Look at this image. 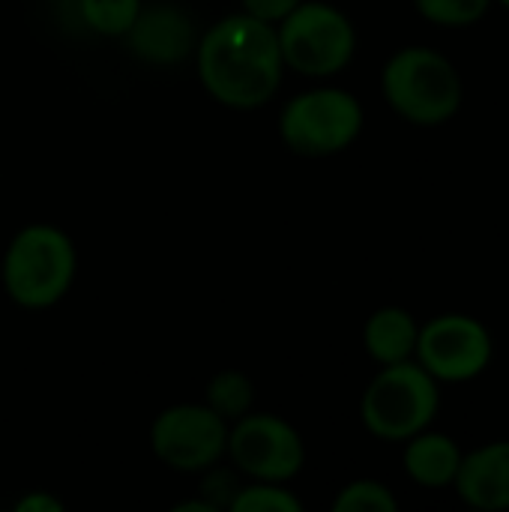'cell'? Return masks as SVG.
Listing matches in <instances>:
<instances>
[{
  "label": "cell",
  "instance_id": "30bf717a",
  "mask_svg": "<svg viewBox=\"0 0 509 512\" xmlns=\"http://www.w3.org/2000/svg\"><path fill=\"white\" fill-rule=\"evenodd\" d=\"M198 36H201L198 21L186 6L171 0H153L141 6L123 42L138 63L171 69L192 60Z\"/></svg>",
  "mask_w": 509,
  "mask_h": 512
},
{
  "label": "cell",
  "instance_id": "52a82bcc",
  "mask_svg": "<svg viewBox=\"0 0 509 512\" xmlns=\"http://www.w3.org/2000/svg\"><path fill=\"white\" fill-rule=\"evenodd\" d=\"M225 462H231L243 480L294 483L306 468V441L285 417L249 411L228 426Z\"/></svg>",
  "mask_w": 509,
  "mask_h": 512
},
{
  "label": "cell",
  "instance_id": "5b68a950",
  "mask_svg": "<svg viewBox=\"0 0 509 512\" xmlns=\"http://www.w3.org/2000/svg\"><path fill=\"white\" fill-rule=\"evenodd\" d=\"M285 69L312 81L342 75L357 57V24L330 0H303L276 24Z\"/></svg>",
  "mask_w": 509,
  "mask_h": 512
},
{
  "label": "cell",
  "instance_id": "ba28073f",
  "mask_svg": "<svg viewBox=\"0 0 509 512\" xmlns=\"http://www.w3.org/2000/svg\"><path fill=\"white\" fill-rule=\"evenodd\" d=\"M228 426L204 402H177L153 417L147 444L168 471L198 477L225 459Z\"/></svg>",
  "mask_w": 509,
  "mask_h": 512
},
{
  "label": "cell",
  "instance_id": "277c9868",
  "mask_svg": "<svg viewBox=\"0 0 509 512\" xmlns=\"http://www.w3.org/2000/svg\"><path fill=\"white\" fill-rule=\"evenodd\" d=\"M363 129V102L339 84H312L294 93L276 117L282 147L300 159H333L351 150Z\"/></svg>",
  "mask_w": 509,
  "mask_h": 512
},
{
  "label": "cell",
  "instance_id": "ac0fdd59",
  "mask_svg": "<svg viewBox=\"0 0 509 512\" xmlns=\"http://www.w3.org/2000/svg\"><path fill=\"white\" fill-rule=\"evenodd\" d=\"M417 15L435 27H474L480 24L495 0H411Z\"/></svg>",
  "mask_w": 509,
  "mask_h": 512
},
{
  "label": "cell",
  "instance_id": "8992f818",
  "mask_svg": "<svg viewBox=\"0 0 509 512\" xmlns=\"http://www.w3.org/2000/svg\"><path fill=\"white\" fill-rule=\"evenodd\" d=\"M441 411V384L417 363L381 366L360 396L363 429L384 444H405Z\"/></svg>",
  "mask_w": 509,
  "mask_h": 512
},
{
  "label": "cell",
  "instance_id": "6da1fadb",
  "mask_svg": "<svg viewBox=\"0 0 509 512\" xmlns=\"http://www.w3.org/2000/svg\"><path fill=\"white\" fill-rule=\"evenodd\" d=\"M192 60L204 93L228 111H261L288 75L276 24L240 9L201 30Z\"/></svg>",
  "mask_w": 509,
  "mask_h": 512
},
{
  "label": "cell",
  "instance_id": "7402d4cb",
  "mask_svg": "<svg viewBox=\"0 0 509 512\" xmlns=\"http://www.w3.org/2000/svg\"><path fill=\"white\" fill-rule=\"evenodd\" d=\"M171 510L174 512H216L213 507H210V504H207V501H204V498H201V495H198V498H189V501H180V504H174Z\"/></svg>",
  "mask_w": 509,
  "mask_h": 512
},
{
  "label": "cell",
  "instance_id": "ffe728a7",
  "mask_svg": "<svg viewBox=\"0 0 509 512\" xmlns=\"http://www.w3.org/2000/svg\"><path fill=\"white\" fill-rule=\"evenodd\" d=\"M303 0H240V12L261 18L267 24H279L294 6H300Z\"/></svg>",
  "mask_w": 509,
  "mask_h": 512
},
{
  "label": "cell",
  "instance_id": "7c38bea8",
  "mask_svg": "<svg viewBox=\"0 0 509 512\" xmlns=\"http://www.w3.org/2000/svg\"><path fill=\"white\" fill-rule=\"evenodd\" d=\"M462 456L456 438L435 432L432 426L402 444V468L408 480L423 489H453Z\"/></svg>",
  "mask_w": 509,
  "mask_h": 512
},
{
  "label": "cell",
  "instance_id": "7a4b0ae2",
  "mask_svg": "<svg viewBox=\"0 0 509 512\" xmlns=\"http://www.w3.org/2000/svg\"><path fill=\"white\" fill-rule=\"evenodd\" d=\"M78 279V246L54 222L21 225L0 258L6 297L27 312H45L66 300Z\"/></svg>",
  "mask_w": 509,
  "mask_h": 512
},
{
  "label": "cell",
  "instance_id": "e0dca14e",
  "mask_svg": "<svg viewBox=\"0 0 509 512\" xmlns=\"http://www.w3.org/2000/svg\"><path fill=\"white\" fill-rule=\"evenodd\" d=\"M399 510V498L393 495V489L381 480L372 477H360L345 483L336 498H333V512H396Z\"/></svg>",
  "mask_w": 509,
  "mask_h": 512
},
{
  "label": "cell",
  "instance_id": "3957f363",
  "mask_svg": "<svg viewBox=\"0 0 509 512\" xmlns=\"http://www.w3.org/2000/svg\"><path fill=\"white\" fill-rule=\"evenodd\" d=\"M381 96L405 123L435 129L462 111L465 81L444 51L432 45H405L381 66Z\"/></svg>",
  "mask_w": 509,
  "mask_h": 512
},
{
  "label": "cell",
  "instance_id": "d6986e66",
  "mask_svg": "<svg viewBox=\"0 0 509 512\" xmlns=\"http://www.w3.org/2000/svg\"><path fill=\"white\" fill-rule=\"evenodd\" d=\"M198 477H201L198 495H201V498H204V501H207V504H210L216 512L231 510V501H234L237 489L243 486L240 471H237L231 462L225 465V459H222V462H216L213 468L201 471Z\"/></svg>",
  "mask_w": 509,
  "mask_h": 512
},
{
  "label": "cell",
  "instance_id": "5bb4252c",
  "mask_svg": "<svg viewBox=\"0 0 509 512\" xmlns=\"http://www.w3.org/2000/svg\"><path fill=\"white\" fill-rule=\"evenodd\" d=\"M204 405L216 411L222 420L234 423L243 414L255 411V384L240 369H222L216 372L204 387Z\"/></svg>",
  "mask_w": 509,
  "mask_h": 512
},
{
  "label": "cell",
  "instance_id": "4fadbf2b",
  "mask_svg": "<svg viewBox=\"0 0 509 512\" xmlns=\"http://www.w3.org/2000/svg\"><path fill=\"white\" fill-rule=\"evenodd\" d=\"M420 321L405 306H381L363 324V351L378 366L414 360Z\"/></svg>",
  "mask_w": 509,
  "mask_h": 512
},
{
  "label": "cell",
  "instance_id": "9c48e42d",
  "mask_svg": "<svg viewBox=\"0 0 509 512\" xmlns=\"http://www.w3.org/2000/svg\"><path fill=\"white\" fill-rule=\"evenodd\" d=\"M414 360L438 384H468L492 366L495 336L474 315L444 312L420 324Z\"/></svg>",
  "mask_w": 509,
  "mask_h": 512
},
{
  "label": "cell",
  "instance_id": "2e32d148",
  "mask_svg": "<svg viewBox=\"0 0 509 512\" xmlns=\"http://www.w3.org/2000/svg\"><path fill=\"white\" fill-rule=\"evenodd\" d=\"M228 512H303V501L294 495L291 483L243 480Z\"/></svg>",
  "mask_w": 509,
  "mask_h": 512
},
{
  "label": "cell",
  "instance_id": "603a6c76",
  "mask_svg": "<svg viewBox=\"0 0 509 512\" xmlns=\"http://www.w3.org/2000/svg\"><path fill=\"white\" fill-rule=\"evenodd\" d=\"M495 3H501V6H504V9L509 12V0H495Z\"/></svg>",
  "mask_w": 509,
  "mask_h": 512
},
{
  "label": "cell",
  "instance_id": "9a60e30c",
  "mask_svg": "<svg viewBox=\"0 0 509 512\" xmlns=\"http://www.w3.org/2000/svg\"><path fill=\"white\" fill-rule=\"evenodd\" d=\"M141 6L144 0H75V12L84 30L102 39H123Z\"/></svg>",
  "mask_w": 509,
  "mask_h": 512
},
{
  "label": "cell",
  "instance_id": "44dd1931",
  "mask_svg": "<svg viewBox=\"0 0 509 512\" xmlns=\"http://www.w3.org/2000/svg\"><path fill=\"white\" fill-rule=\"evenodd\" d=\"M15 512H63L66 510V504L57 498V495H51V492H45V489H33V492H27V495H21L18 501H15Z\"/></svg>",
  "mask_w": 509,
  "mask_h": 512
},
{
  "label": "cell",
  "instance_id": "8fae6325",
  "mask_svg": "<svg viewBox=\"0 0 509 512\" xmlns=\"http://www.w3.org/2000/svg\"><path fill=\"white\" fill-rule=\"evenodd\" d=\"M462 504L480 512L509 510V438L489 441L462 456L456 483Z\"/></svg>",
  "mask_w": 509,
  "mask_h": 512
}]
</instances>
